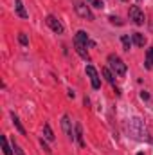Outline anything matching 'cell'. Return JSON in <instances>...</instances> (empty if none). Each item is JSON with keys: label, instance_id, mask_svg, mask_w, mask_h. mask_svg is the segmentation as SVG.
<instances>
[{"label": "cell", "instance_id": "ffe728a7", "mask_svg": "<svg viewBox=\"0 0 153 155\" xmlns=\"http://www.w3.org/2000/svg\"><path fill=\"white\" fill-rule=\"evenodd\" d=\"M13 150L16 152V155H25V153H24V152H22V148H20V146H18L16 143H13Z\"/></svg>", "mask_w": 153, "mask_h": 155}, {"label": "cell", "instance_id": "9a60e30c", "mask_svg": "<svg viewBox=\"0 0 153 155\" xmlns=\"http://www.w3.org/2000/svg\"><path fill=\"white\" fill-rule=\"evenodd\" d=\"M103 76L106 78V81H108L110 85H114V83H115L114 74H112V71H110V69H106V67H105V69H103Z\"/></svg>", "mask_w": 153, "mask_h": 155}, {"label": "cell", "instance_id": "603a6c76", "mask_svg": "<svg viewBox=\"0 0 153 155\" xmlns=\"http://www.w3.org/2000/svg\"><path fill=\"white\" fill-rule=\"evenodd\" d=\"M141 97H142V99H148V97H150V94H148V92H141Z\"/></svg>", "mask_w": 153, "mask_h": 155}, {"label": "cell", "instance_id": "ba28073f", "mask_svg": "<svg viewBox=\"0 0 153 155\" xmlns=\"http://www.w3.org/2000/svg\"><path fill=\"white\" fill-rule=\"evenodd\" d=\"M76 51H77V54H79V56H81L83 60L90 61V56H88V52H86V45H83V43L76 41Z\"/></svg>", "mask_w": 153, "mask_h": 155}, {"label": "cell", "instance_id": "ac0fdd59", "mask_svg": "<svg viewBox=\"0 0 153 155\" xmlns=\"http://www.w3.org/2000/svg\"><path fill=\"white\" fill-rule=\"evenodd\" d=\"M86 2H88V4H92V5H94V7H97V9H103V7H105V4H103L101 0H86Z\"/></svg>", "mask_w": 153, "mask_h": 155}, {"label": "cell", "instance_id": "6da1fadb", "mask_svg": "<svg viewBox=\"0 0 153 155\" xmlns=\"http://www.w3.org/2000/svg\"><path fill=\"white\" fill-rule=\"evenodd\" d=\"M108 65H110V69L114 71L117 76H124V74H126V63H124L119 56L110 54V56H108Z\"/></svg>", "mask_w": 153, "mask_h": 155}, {"label": "cell", "instance_id": "7c38bea8", "mask_svg": "<svg viewBox=\"0 0 153 155\" xmlns=\"http://www.w3.org/2000/svg\"><path fill=\"white\" fill-rule=\"evenodd\" d=\"M11 119H13V124L16 126V130H18V132L22 134V135H25V128L22 126V123H20V119H18V117L15 116V114H11Z\"/></svg>", "mask_w": 153, "mask_h": 155}, {"label": "cell", "instance_id": "7402d4cb", "mask_svg": "<svg viewBox=\"0 0 153 155\" xmlns=\"http://www.w3.org/2000/svg\"><path fill=\"white\" fill-rule=\"evenodd\" d=\"M40 143H41V146H43V150H45V152H47V153H50V148H49V146H47V144H45V141H43V139H41V141H40Z\"/></svg>", "mask_w": 153, "mask_h": 155}, {"label": "cell", "instance_id": "7a4b0ae2", "mask_svg": "<svg viewBox=\"0 0 153 155\" xmlns=\"http://www.w3.org/2000/svg\"><path fill=\"white\" fill-rule=\"evenodd\" d=\"M128 16L135 25H144V13L141 11L139 5H132L130 11H128Z\"/></svg>", "mask_w": 153, "mask_h": 155}, {"label": "cell", "instance_id": "3957f363", "mask_svg": "<svg viewBox=\"0 0 153 155\" xmlns=\"http://www.w3.org/2000/svg\"><path fill=\"white\" fill-rule=\"evenodd\" d=\"M45 22H47V25H49V27H50V29H52V31H54L56 35H63V25H61V22H60V20L56 18V16L49 15Z\"/></svg>", "mask_w": 153, "mask_h": 155}, {"label": "cell", "instance_id": "cb8c5ba5", "mask_svg": "<svg viewBox=\"0 0 153 155\" xmlns=\"http://www.w3.org/2000/svg\"><path fill=\"white\" fill-rule=\"evenodd\" d=\"M137 155H144V153H137Z\"/></svg>", "mask_w": 153, "mask_h": 155}, {"label": "cell", "instance_id": "52a82bcc", "mask_svg": "<svg viewBox=\"0 0 153 155\" xmlns=\"http://www.w3.org/2000/svg\"><path fill=\"white\" fill-rule=\"evenodd\" d=\"M76 41L83 43V45H92V47H94V41L88 40V35H86L85 31H77L76 33Z\"/></svg>", "mask_w": 153, "mask_h": 155}, {"label": "cell", "instance_id": "4fadbf2b", "mask_svg": "<svg viewBox=\"0 0 153 155\" xmlns=\"http://www.w3.org/2000/svg\"><path fill=\"white\" fill-rule=\"evenodd\" d=\"M43 134H45V139H47V141H54V134H52V130H50V124H49V123H45V124H43Z\"/></svg>", "mask_w": 153, "mask_h": 155}, {"label": "cell", "instance_id": "8992f818", "mask_svg": "<svg viewBox=\"0 0 153 155\" xmlns=\"http://www.w3.org/2000/svg\"><path fill=\"white\" fill-rule=\"evenodd\" d=\"M76 13L81 16V18L94 20V15H92V11H90V9H88V5H85V4H76Z\"/></svg>", "mask_w": 153, "mask_h": 155}, {"label": "cell", "instance_id": "2e32d148", "mask_svg": "<svg viewBox=\"0 0 153 155\" xmlns=\"http://www.w3.org/2000/svg\"><path fill=\"white\" fill-rule=\"evenodd\" d=\"M2 150H4V155H13L11 148H9V144H7V139H5V135H2Z\"/></svg>", "mask_w": 153, "mask_h": 155}, {"label": "cell", "instance_id": "e0dca14e", "mask_svg": "<svg viewBox=\"0 0 153 155\" xmlns=\"http://www.w3.org/2000/svg\"><path fill=\"white\" fill-rule=\"evenodd\" d=\"M121 41H122V47H124V51H130V47H132V41L130 38L124 35V36H121Z\"/></svg>", "mask_w": 153, "mask_h": 155}, {"label": "cell", "instance_id": "5b68a950", "mask_svg": "<svg viewBox=\"0 0 153 155\" xmlns=\"http://www.w3.org/2000/svg\"><path fill=\"white\" fill-rule=\"evenodd\" d=\"M86 74H88V78H90V81H92V87H94V88H99V87H101L99 74H97V71H96L92 65H86Z\"/></svg>", "mask_w": 153, "mask_h": 155}, {"label": "cell", "instance_id": "277c9868", "mask_svg": "<svg viewBox=\"0 0 153 155\" xmlns=\"http://www.w3.org/2000/svg\"><path fill=\"white\" fill-rule=\"evenodd\" d=\"M61 128H63L65 135H67L70 141H72V139H76V134H72V123H70V117H69V116L61 117Z\"/></svg>", "mask_w": 153, "mask_h": 155}, {"label": "cell", "instance_id": "8fae6325", "mask_svg": "<svg viewBox=\"0 0 153 155\" xmlns=\"http://www.w3.org/2000/svg\"><path fill=\"white\" fill-rule=\"evenodd\" d=\"M144 67L150 71L153 67V47H150L148 49V52H146V61H144Z\"/></svg>", "mask_w": 153, "mask_h": 155}, {"label": "cell", "instance_id": "d6986e66", "mask_svg": "<svg viewBox=\"0 0 153 155\" xmlns=\"http://www.w3.org/2000/svg\"><path fill=\"white\" fill-rule=\"evenodd\" d=\"M18 40H20L22 45H29V38L25 36V33H20V35H18Z\"/></svg>", "mask_w": 153, "mask_h": 155}, {"label": "cell", "instance_id": "44dd1931", "mask_svg": "<svg viewBox=\"0 0 153 155\" xmlns=\"http://www.w3.org/2000/svg\"><path fill=\"white\" fill-rule=\"evenodd\" d=\"M110 22H112V24H117V25H121V24H122L117 16H110Z\"/></svg>", "mask_w": 153, "mask_h": 155}, {"label": "cell", "instance_id": "9c48e42d", "mask_svg": "<svg viewBox=\"0 0 153 155\" xmlns=\"http://www.w3.org/2000/svg\"><path fill=\"white\" fill-rule=\"evenodd\" d=\"M15 7H16L18 16H22V18H27V16H29V15H27V11H25V7H24V4H22L20 0H16V2H15Z\"/></svg>", "mask_w": 153, "mask_h": 155}, {"label": "cell", "instance_id": "30bf717a", "mask_svg": "<svg viewBox=\"0 0 153 155\" xmlns=\"http://www.w3.org/2000/svg\"><path fill=\"white\" fill-rule=\"evenodd\" d=\"M76 141H77V144L83 148L85 146V141H83V130H81V124L79 123H76Z\"/></svg>", "mask_w": 153, "mask_h": 155}, {"label": "cell", "instance_id": "5bb4252c", "mask_svg": "<svg viewBox=\"0 0 153 155\" xmlns=\"http://www.w3.org/2000/svg\"><path fill=\"white\" fill-rule=\"evenodd\" d=\"M133 43H135V45H139V47H144L146 38H144L141 33H133Z\"/></svg>", "mask_w": 153, "mask_h": 155}]
</instances>
